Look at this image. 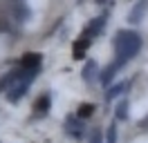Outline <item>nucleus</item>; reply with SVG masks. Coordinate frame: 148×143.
<instances>
[{
  "label": "nucleus",
  "mask_w": 148,
  "mask_h": 143,
  "mask_svg": "<svg viewBox=\"0 0 148 143\" xmlns=\"http://www.w3.org/2000/svg\"><path fill=\"white\" fill-rule=\"evenodd\" d=\"M141 49V36L137 31H128V29H121L114 36V63L123 67L130 58H135L137 52Z\"/></svg>",
  "instance_id": "1"
},
{
  "label": "nucleus",
  "mask_w": 148,
  "mask_h": 143,
  "mask_svg": "<svg viewBox=\"0 0 148 143\" xmlns=\"http://www.w3.org/2000/svg\"><path fill=\"white\" fill-rule=\"evenodd\" d=\"M65 132L70 134V136H74V139H83V134H85L83 121H81L79 116L70 114L67 118H65Z\"/></svg>",
  "instance_id": "2"
},
{
  "label": "nucleus",
  "mask_w": 148,
  "mask_h": 143,
  "mask_svg": "<svg viewBox=\"0 0 148 143\" xmlns=\"http://www.w3.org/2000/svg\"><path fill=\"white\" fill-rule=\"evenodd\" d=\"M40 63H43L40 54L27 52L25 56H23V61H20V67H25V69H29V72H38V69H40Z\"/></svg>",
  "instance_id": "3"
},
{
  "label": "nucleus",
  "mask_w": 148,
  "mask_h": 143,
  "mask_svg": "<svg viewBox=\"0 0 148 143\" xmlns=\"http://www.w3.org/2000/svg\"><path fill=\"white\" fill-rule=\"evenodd\" d=\"M90 43H92V38H90V36H85V34L81 36L76 43H74V47H72V56L76 58V61H81V58L85 56V52H88Z\"/></svg>",
  "instance_id": "4"
},
{
  "label": "nucleus",
  "mask_w": 148,
  "mask_h": 143,
  "mask_svg": "<svg viewBox=\"0 0 148 143\" xmlns=\"http://www.w3.org/2000/svg\"><path fill=\"white\" fill-rule=\"evenodd\" d=\"M29 85H32L29 80H23V83H18V85H14V87H11L9 92H7V98H9L11 103H18L20 98H23L25 94H27Z\"/></svg>",
  "instance_id": "5"
},
{
  "label": "nucleus",
  "mask_w": 148,
  "mask_h": 143,
  "mask_svg": "<svg viewBox=\"0 0 148 143\" xmlns=\"http://www.w3.org/2000/svg\"><path fill=\"white\" fill-rule=\"evenodd\" d=\"M49 105H52V96H49V94H43V96H38V98H36L34 110H36V114H38V116H43V114H47Z\"/></svg>",
  "instance_id": "6"
},
{
  "label": "nucleus",
  "mask_w": 148,
  "mask_h": 143,
  "mask_svg": "<svg viewBox=\"0 0 148 143\" xmlns=\"http://www.w3.org/2000/svg\"><path fill=\"white\" fill-rule=\"evenodd\" d=\"M119 69H121V67L117 65V63H112V65H108V67H106V69L101 72V76H99V80H101V85H106V87H108V85H110V80L114 78V74H117Z\"/></svg>",
  "instance_id": "7"
},
{
  "label": "nucleus",
  "mask_w": 148,
  "mask_h": 143,
  "mask_svg": "<svg viewBox=\"0 0 148 143\" xmlns=\"http://www.w3.org/2000/svg\"><path fill=\"white\" fill-rule=\"evenodd\" d=\"M97 74H99V65H97V61H88L83 67V80L85 83H92L94 78H97Z\"/></svg>",
  "instance_id": "8"
},
{
  "label": "nucleus",
  "mask_w": 148,
  "mask_h": 143,
  "mask_svg": "<svg viewBox=\"0 0 148 143\" xmlns=\"http://www.w3.org/2000/svg\"><path fill=\"white\" fill-rule=\"evenodd\" d=\"M103 22H106V14H103V16H99V18H94L92 22H90V27H88V29H85L83 34L85 36H97V34H101V29H103Z\"/></svg>",
  "instance_id": "9"
},
{
  "label": "nucleus",
  "mask_w": 148,
  "mask_h": 143,
  "mask_svg": "<svg viewBox=\"0 0 148 143\" xmlns=\"http://www.w3.org/2000/svg\"><path fill=\"white\" fill-rule=\"evenodd\" d=\"M130 85H132V80H123V83L114 85V87H108V92H106V98H108V101H110V98H117L119 94H123L126 89H130Z\"/></svg>",
  "instance_id": "10"
},
{
  "label": "nucleus",
  "mask_w": 148,
  "mask_h": 143,
  "mask_svg": "<svg viewBox=\"0 0 148 143\" xmlns=\"http://www.w3.org/2000/svg\"><path fill=\"white\" fill-rule=\"evenodd\" d=\"M146 9H148V0H139V5L130 11L128 20H130V22H139V20H141V16L146 14Z\"/></svg>",
  "instance_id": "11"
},
{
  "label": "nucleus",
  "mask_w": 148,
  "mask_h": 143,
  "mask_svg": "<svg viewBox=\"0 0 148 143\" xmlns=\"http://www.w3.org/2000/svg\"><path fill=\"white\" fill-rule=\"evenodd\" d=\"M128 107H130L128 98H121V101H119V105H117V112H114L117 121H126V118H128Z\"/></svg>",
  "instance_id": "12"
},
{
  "label": "nucleus",
  "mask_w": 148,
  "mask_h": 143,
  "mask_svg": "<svg viewBox=\"0 0 148 143\" xmlns=\"http://www.w3.org/2000/svg\"><path fill=\"white\" fill-rule=\"evenodd\" d=\"M92 114H94V105L92 103H81V105H79V112H76L79 118H88V116H92Z\"/></svg>",
  "instance_id": "13"
},
{
  "label": "nucleus",
  "mask_w": 148,
  "mask_h": 143,
  "mask_svg": "<svg viewBox=\"0 0 148 143\" xmlns=\"http://www.w3.org/2000/svg\"><path fill=\"white\" fill-rule=\"evenodd\" d=\"M106 143H117V125L110 123V127H108V139H106Z\"/></svg>",
  "instance_id": "14"
},
{
  "label": "nucleus",
  "mask_w": 148,
  "mask_h": 143,
  "mask_svg": "<svg viewBox=\"0 0 148 143\" xmlns=\"http://www.w3.org/2000/svg\"><path fill=\"white\" fill-rule=\"evenodd\" d=\"M5 31H9V20L5 16V11L0 9V34H5Z\"/></svg>",
  "instance_id": "15"
},
{
  "label": "nucleus",
  "mask_w": 148,
  "mask_h": 143,
  "mask_svg": "<svg viewBox=\"0 0 148 143\" xmlns=\"http://www.w3.org/2000/svg\"><path fill=\"white\" fill-rule=\"evenodd\" d=\"M88 143H103V141H101V130H99V127H94V130H92L90 141H88Z\"/></svg>",
  "instance_id": "16"
},
{
  "label": "nucleus",
  "mask_w": 148,
  "mask_h": 143,
  "mask_svg": "<svg viewBox=\"0 0 148 143\" xmlns=\"http://www.w3.org/2000/svg\"><path fill=\"white\" fill-rule=\"evenodd\" d=\"M139 127H141V130H144V132H148V114L144 116V118H141V121H139Z\"/></svg>",
  "instance_id": "17"
}]
</instances>
